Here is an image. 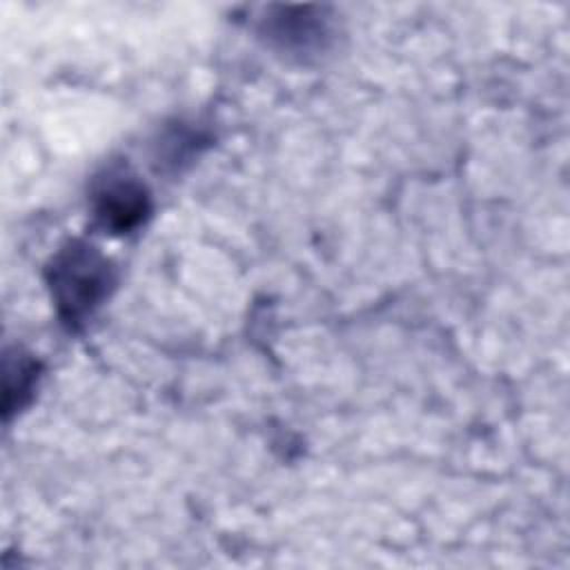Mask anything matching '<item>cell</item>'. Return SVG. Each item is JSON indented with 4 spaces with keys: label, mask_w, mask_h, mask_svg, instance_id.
Returning a JSON list of instances; mask_svg holds the SVG:
<instances>
[{
    "label": "cell",
    "mask_w": 570,
    "mask_h": 570,
    "mask_svg": "<svg viewBox=\"0 0 570 570\" xmlns=\"http://www.w3.org/2000/svg\"><path fill=\"white\" fill-rule=\"evenodd\" d=\"M51 294L60 316L76 325L91 316L111 285L107 258L87 243H69L51 263Z\"/></svg>",
    "instance_id": "6da1fadb"
},
{
    "label": "cell",
    "mask_w": 570,
    "mask_h": 570,
    "mask_svg": "<svg viewBox=\"0 0 570 570\" xmlns=\"http://www.w3.org/2000/svg\"><path fill=\"white\" fill-rule=\"evenodd\" d=\"M94 209L107 229L127 232L147 212L145 187L131 176L107 174L94 191Z\"/></svg>",
    "instance_id": "7a4b0ae2"
}]
</instances>
